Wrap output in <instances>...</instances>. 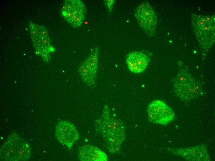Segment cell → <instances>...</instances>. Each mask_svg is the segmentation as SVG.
<instances>
[{"instance_id":"1","label":"cell","mask_w":215,"mask_h":161,"mask_svg":"<svg viewBox=\"0 0 215 161\" xmlns=\"http://www.w3.org/2000/svg\"><path fill=\"white\" fill-rule=\"evenodd\" d=\"M95 127L106 141L109 152L115 153L119 151L125 139V127L121 120L111 113L108 106L104 107Z\"/></svg>"},{"instance_id":"2","label":"cell","mask_w":215,"mask_h":161,"mask_svg":"<svg viewBox=\"0 0 215 161\" xmlns=\"http://www.w3.org/2000/svg\"><path fill=\"white\" fill-rule=\"evenodd\" d=\"M192 27L200 48L204 53L211 48L215 39L214 15L191 14Z\"/></svg>"},{"instance_id":"3","label":"cell","mask_w":215,"mask_h":161,"mask_svg":"<svg viewBox=\"0 0 215 161\" xmlns=\"http://www.w3.org/2000/svg\"><path fill=\"white\" fill-rule=\"evenodd\" d=\"M31 155L29 143L15 133L9 136L0 148V161H25Z\"/></svg>"},{"instance_id":"4","label":"cell","mask_w":215,"mask_h":161,"mask_svg":"<svg viewBox=\"0 0 215 161\" xmlns=\"http://www.w3.org/2000/svg\"><path fill=\"white\" fill-rule=\"evenodd\" d=\"M175 94L182 101L188 102L196 98L202 93L200 84L188 72L180 71L174 79Z\"/></svg>"},{"instance_id":"5","label":"cell","mask_w":215,"mask_h":161,"mask_svg":"<svg viewBox=\"0 0 215 161\" xmlns=\"http://www.w3.org/2000/svg\"><path fill=\"white\" fill-rule=\"evenodd\" d=\"M135 17L141 28L150 36L156 32L157 18L153 7L148 1L142 2L135 11Z\"/></svg>"},{"instance_id":"6","label":"cell","mask_w":215,"mask_h":161,"mask_svg":"<svg viewBox=\"0 0 215 161\" xmlns=\"http://www.w3.org/2000/svg\"><path fill=\"white\" fill-rule=\"evenodd\" d=\"M61 12L68 23L77 28L79 27L84 21L86 8L81 0H67L64 2Z\"/></svg>"},{"instance_id":"7","label":"cell","mask_w":215,"mask_h":161,"mask_svg":"<svg viewBox=\"0 0 215 161\" xmlns=\"http://www.w3.org/2000/svg\"><path fill=\"white\" fill-rule=\"evenodd\" d=\"M149 121L152 123L166 125L174 119L172 110L164 102L157 100L150 103L147 110Z\"/></svg>"},{"instance_id":"8","label":"cell","mask_w":215,"mask_h":161,"mask_svg":"<svg viewBox=\"0 0 215 161\" xmlns=\"http://www.w3.org/2000/svg\"><path fill=\"white\" fill-rule=\"evenodd\" d=\"M55 136L61 144L70 149L79 137L75 126L67 120H59L55 128Z\"/></svg>"},{"instance_id":"9","label":"cell","mask_w":215,"mask_h":161,"mask_svg":"<svg viewBox=\"0 0 215 161\" xmlns=\"http://www.w3.org/2000/svg\"><path fill=\"white\" fill-rule=\"evenodd\" d=\"M175 155L186 160L192 161H209L210 159L206 145L202 144L188 148H171Z\"/></svg>"},{"instance_id":"10","label":"cell","mask_w":215,"mask_h":161,"mask_svg":"<svg viewBox=\"0 0 215 161\" xmlns=\"http://www.w3.org/2000/svg\"><path fill=\"white\" fill-rule=\"evenodd\" d=\"M149 61V58L146 55L139 51L131 52L126 57V63L129 70L134 73L143 71Z\"/></svg>"},{"instance_id":"11","label":"cell","mask_w":215,"mask_h":161,"mask_svg":"<svg viewBox=\"0 0 215 161\" xmlns=\"http://www.w3.org/2000/svg\"><path fill=\"white\" fill-rule=\"evenodd\" d=\"M79 159L82 161H106V154L95 146L86 145L80 147L78 152Z\"/></svg>"},{"instance_id":"12","label":"cell","mask_w":215,"mask_h":161,"mask_svg":"<svg viewBox=\"0 0 215 161\" xmlns=\"http://www.w3.org/2000/svg\"><path fill=\"white\" fill-rule=\"evenodd\" d=\"M33 44L36 48H44L48 59L50 58V53L53 51L51 40L45 27L38 25V33L36 37L32 39Z\"/></svg>"},{"instance_id":"13","label":"cell","mask_w":215,"mask_h":161,"mask_svg":"<svg viewBox=\"0 0 215 161\" xmlns=\"http://www.w3.org/2000/svg\"><path fill=\"white\" fill-rule=\"evenodd\" d=\"M99 48L96 47L92 50L89 56L82 63L95 77H96L98 64Z\"/></svg>"},{"instance_id":"14","label":"cell","mask_w":215,"mask_h":161,"mask_svg":"<svg viewBox=\"0 0 215 161\" xmlns=\"http://www.w3.org/2000/svg\"><path fill=\"white\" fill-rule=\"evenodd\" d=\"M78 71L80 76L87 85L91 87L95 85L96 78L91 74L82 63L79 67Z\"/></svg>"},{"instance_id":"15","label":"cell","mask_w":215,"mask_h":161,"mask_svg":"<svg viewBox=\"0 0 215 161\" xmlns=\"http://www.w3.org/2000/svg\"><path fill=\"white\" fill-rule=\"evenodd\" d=\"M30 33L32 40L35 38L36 36L38 33V25L32 21L29 22Z\"/></svg>"},{"instance_id":"16","label":"cell","mask_w":215,"mask_h":161,"mask_svg":"<svg viewBox=\"0 0 215 161\" xmlns=\"http://www.w3.org/2000/svg\"><path fill=\"white\" fill-rule=\"evenodd\" d=\"M104 2L108 11L111 12L112 10L113 6L115 2L114 0H106Z\"/></svg>"}]
</instances>
